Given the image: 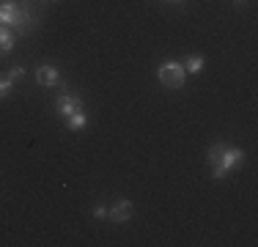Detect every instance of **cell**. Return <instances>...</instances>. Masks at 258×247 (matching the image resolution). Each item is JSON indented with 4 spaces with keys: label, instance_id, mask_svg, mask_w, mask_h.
<instances>
[{
    "label": "cell",
    "instance_id": "14",
    "mask_svg": "<svg viewBox=\"0 0 258 247\" xmlns=\"http://www.w3.org/2000/svg\"><path fill=\"white\" fill-rule=\"evenodd\" d=\"M165 3H184V0H165Z\"/></svg>",
    "mask_w": 258,
    "mask_h": 247
},
{
    "label": "cell",
    "instance_id": "5",
    "mask_svg": "<svg viewBox=\"0 0 258 247\" xmlns=\"http://www.w3.org/2000/svg\"><path fill=\"white\" fill-rule=\"evenodd\" d=\"M55 110H58L60 118H69L72 113L83 110V99H80V96H72V94H60L58 99H55Z\"/></svg>",
    "mask_w": 258,
    "mask_h": 247
},
{
    "label": "cell",
    "instance_id": "4",
    "mask_svg": "<svg viewBox=\"0 0 258 247\" xmlns=\"http://www.w3.org/2000/svg\"><path fill=\"white\" fill-rule=\"evenodd\" d=\"M132 214H135V206H132V201H126V198H118V201L107 209V217L113 222H118V225L126 222V220H132Z\"/></svg>",
    "mask_w": 258,
    "mask_h": 247
},
{
    "label": "cell",
    "instance_id": "8",
    "mask_svg": "<svg viewBox=\"0 0 258 247\" xmlns=\"http://www.w3.org/2000/svg\"><path fill=\"white\" fill-rule=\"evenodd\" d=\"M181 66H184V72H187V74H201V72H204V66H206V60H204V55H187Z\"/></svg>",
    "mask_w": 258,
    "mask_h": 247
},
{
    "label": "cell",
    "instance_id": "11",
    "mask_svg": "<svg viewBox=\"0 0 258 247\" xmlns=\"http://www.w3.org/2000/svg\"><path fill=\"white\" fill-rule=\"evenodd\" d=\"M11 91H14V83H11L9 77H0V99H6V96H11Z\"/></svg>",
    "mask_w": 258,
    "mask_h": 247
},
{
    "label": "cell",
    "instance_id": "10",
    "mask_svg": "<svg viewBox=\"0 0 258 247\" xmlns=\"http://www.w3.org/2000/svg\"><path fill=\"white\" fill-rule=\"evenodd\" d=\"M228 146V143H212L209 146V151H206V162H209V168H214L217 165V159H220V154H223V148Z\"/></svg>",
    "mask_w": 258,
    "mask_h": 247
},
{
    "label": "cell",
    "instance_id": "15",
    "mask_svg": "<svg viewBox=\"0 0 258 247\" xmlns=\"http://www.w3.org/2000/svg\"><path fill=\"white\" fill-rule=\"evenodd\" d=\"M233 3H239V6H242V3H244V0H233Z\"/></svg>",
    "mask_w": 258,
    "mask_h": 247
},
{
    "label": "cell",
    "instance_id": "12",
    "mask_svg": "<svg viewBox=\"0 0 258 247\" xmlns=\"http://www.w3.org/2000/svg\"><path fill=\"white\" fill-rule=\"evenodd\" d=\"M6 77H9L11 83H17V80H22V77H25V66H11V69L6 72Z\"/></svg>",
    "mask_w": 258,
    "mask_h": 247
},
{
    "label": "cell",
    "instance_id": "13",
    "mask_svg": "<svg viewBox=\"0 0 258 247\" xmlns=\"http://www.w3.org/2000/svg\"><path fill=\"white\" fill-rule=\"evenodd\" d=\"M91 214H94V220H104V217H107V206H102V203H99V206H94V212H91Z\"/></svg>",
    "mask_w": 258,
    "mask_h": 247
},
{
    "label": "cell",
    "instance_id": "2",
    "mask_svg": "<svg viewBox=\"0 0 258 247\" xmlns=\"http://www.w3.org/2000/svg\"><path fill=\"white\" fill-rule=\"evenodd\" d=\"M157 80L165 85V88H184V80H187V72L179 60H162L157 66Z\"/></svg>",
    "mask_w": 258,
    "mask_h": 247
},
{
    "label": "cell",
    "instance_id": "6",
    "mask_svg": "<svg viewBox=\"0 0 258 247\" xmlns=\"http://www.w3.org/2000/svg\"><path fill=\"white\" fill-rule=\"evenodd\" d=\"M36 83L44 85V88H52V85H58V83H60V72H58V66H52V64H41V66H36Z\"/></svg>",
    "mask_w": 258,
    "mask_h": 247
},
{
    "label": "cell",
    "instance_id": "1",
    "mask_svg": "<svg viewBox=\"0 0 258 247\" xmlns=\"http://www.w3.org/2000/svg\"><path fill=\"white\" fill-rule=\"evenodd\" d=\"M33 22H36V14L28 0H22V3L20 0H3L0 3V25L3 28H11L17 33H28L33 28Z\"/></svg>",
    "mask_w": 258,
    "mask_h": 247
},
{
    "label": "cell",
    "instance_id": "3",
    "mask_svg": "<svg viewBox=\"0 0 258 247\" xmlns=\"http://www.w3.org/2000/svg\"><path fill=\"white\" fill-rule=\"evenodd\" d=\"M242 162H244V151H242V148L225 146L223 154H220V159H217V165L212 168V176H214V178H225L233 168H239Z\"/></svg>",
    "mask_w": 258,
    "mask_h": 247
},
{
    "label": "cell",
    "instance_id": "9",
    "mask_svg": "<svg viewBox=\"0 0 258 247\" xmlns=\"http://www.w3.org/2000/svg\"><path fill=\"white\" fill-rule=\"evenodd\" d=\"M66 127L72 129V132H77V129H83V127H88V115L83 113V110H77V113H72L69 118H66Z\"/></svg>",
    "mask_w": 258,
    "mask_h": 247
},
{
    "label": "cell",
    "instance_id": "7",
    "mask_svg": "<svg viewBox=\"0 0 258 247\" xmlns=\"http://www.w3.org/2000/svg\"><path fill=\"white\" fill-rule=\"evenodd\" d=\"M14 44H17V33L11 28H3V25H0V55L11 52Z\"/></svg>",
    "mask_w": 258,
    "mask_h": 247
}]
</instances>
